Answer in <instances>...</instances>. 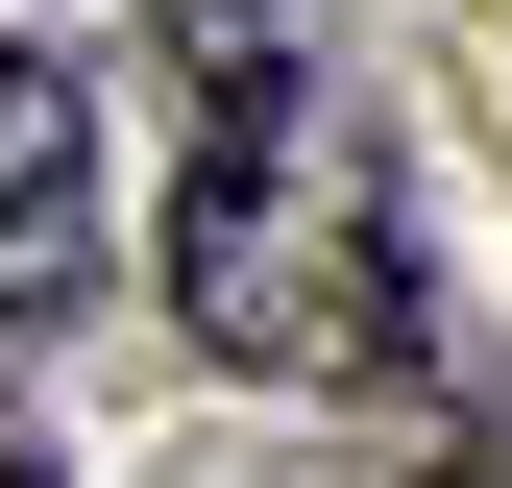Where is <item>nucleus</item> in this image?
<instances>
[{
	"label": "nucleus",
	"mask_w": 512,
	"mask_h": 488,
	"mask_svg": "<svg viewBox=\"0 0 512 488\" xmlns=\"http://www.w3.org/2000/svg\"><path fill=\"white\" fill-rule=\"evenodd\" d=\"M171 293H196L220 366H342L366 342V196H342V122L269 25H196L171 49Z\"/></svg>",
	"instance_id": "1"
},
{
	"label": "nucleus",
	"mask_w": 512,
	"mask_h": 488,
	"mask_svg": "<svg viewBox=\"0 0 512 488\" xmlns=\"http://www.w3.org/2000/svg\"><path fill=\"white\" fill-rule=\"evenodd\" d=\"M98 220V98L49 74V49H0V293H49Z\"/></svg>",
	"instance_id": "2"
},
{
	"label": "nucleus",
	"mask_w": 512,
	"mask_h": 488,
	"mask_svg": "<svg viewBox=\"0 0 512 488\" xmlns=\"http://www.w3.org/2000/svg\"><path fill=\"white\" fill-rule=\"evenodd\" d=\"M0 488H74V464H49V415H25V391H0Z\"/></svg>",
	"instance_id": "3"
}]
</instances>
